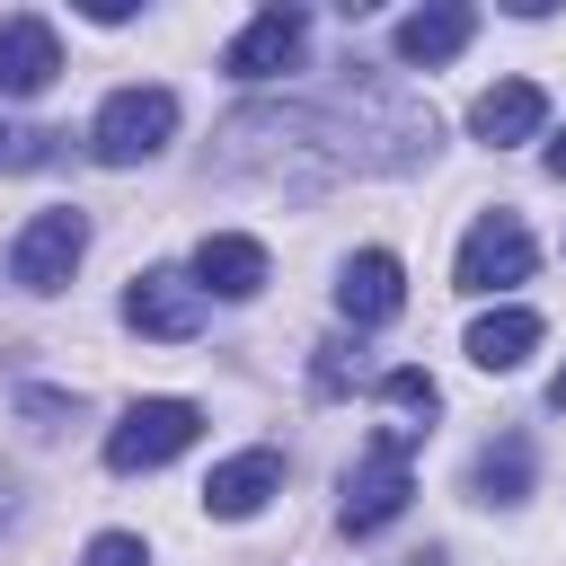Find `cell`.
<instances>
[{"label": "cell", "instance_id": "obj_1", "mask_svg": "<svg viewBox=\"0 0 566 566\" xmlns=\"http://www.w3.org/2000/svg\"><path fill=\"white\" fill-rule=\"evenodd\" d=\"M363 142L371 133L327 115V106H239L221 124V168H256V177H283V186H327L345 168H380Z\"/></svg>", "mask_w": 566, "mask_h": 566}, {"label": "cell", "instance_id": "obj_2", "mask_svg": "<svg viewBox=\"0 0 566 566\" xmlns=\"http://www.w3.org/2000/svg\"><path fill=\"white\" fill-rule=\"evenodd\" d=\"M407 451H416V424H380L371 442H363V460L345 469V531L354 539H371V531H389L398 513H407V495H416V478H407Z\"/></svg>", "mask_w": 566, "mask_h": 566}, {"label": "cell", "instance_id": "obj_3", "mask_svg": "<svg viewBox=\"0 0 566 566\" xmlns=\"http://www.w3.org/2000/svg\"><path fill=\"white\" fill-rule=\"evenodd\" d=\"M168 133H177V97L168 88H115L97 106V124H88V150L106 168H142V159L168 150Z\"/></svg>", "mask_w": 566, "mask_h": 566}, {"label": "cell", "instance_id": "obj_4", "mask_svg": "<svg viewBox=\"0 0 566 566\" xmlns=\"http://www.w3.org/2000/svg\"><path fill=\"white\" fill-rule=\"evenodd\" d=\"M195 433H203V416H195L186 398H133L124 424L106 433V469H124V478H133V469H168Z\"/></svg>", "mask_w": 566, "mask_h": 566}, {"label": "cell", "instance_id": "obj_5", "mask_svg": "<svg viewBox=\"0 0 566 566\" xmlns=\"http://www.w3.org/2000/svg\"><path fill=\"white\" fill-rule=\"evenodd\" d=\"M531 265H539V248H531L522 212H486V221L460 239L451 283H460V292H513V283H531Z\"/></svg>", "mask_w": 566, "mask_h": 566}, {"label": "cell", "instance_id": "obj_6", "mask_svg": "<svg viewBox=\"0 0 566 566\" xmlns=\"http://www.w3.org/2000/svg\"><path fill=\"white\" fill-rule=\"evenodd\" d=\"M124 327H142V336H159V345H186V336L203 327V283L177 274V265L133 274V292H124Z\"/></svg>", "mask_w": 566, "mask_h": 566}, {"label": "cell", "instance_id": "obj_7", "mask_svg": "<svg viewBox=\"0 0 566 566\" xmlns=\"http://www.w3.org/2000/svg\"><path fill=\"white\" fill-rule=\"evenodd\" d=\"M80 248H88V221L62 203V212H35L27 230H18V248H9V274L27 283V292H62L71 283V265H80Z\"/></svg>", "mask_w": 566, "mask_h": 566}, {"label": "cell", "instance_id": "obj_8", "mask_svg": "<svg viewBox=\"0 0 566 566\" xmlns=\"http://www.w3.org/2000/svg\"><path fill=\"white\" fill-rule=\"evenodd\" d=\"M301 44H310V18H301V9H256V18H248V27L230 35L221 71L256 88V80H283V71L301 62Z\"/></svg>", "mask_w": 566, "mask_h": 566}, {"label": "cell", "instance_id": "obj_9", "mask_svg": "<svg viewBox=\"0 0 566 566\" xmlns=\"http://www.w3.org/2000/svg\"><path fill=\"white\" fill-rule=\"evenodd\" d=\"M283 486V451H239V460H221L212 478H203V513L212 522H248V513H265V495Z\"/></svg>", "mask_w": 566, "mask_h": 566}, {"label": "cell", "instance_id": "obj_10", "mask_svg": "<svg viewBox=\"0 0 566 566\" xmlns=\"http://www.w3.org/2000/svg\"><path fill=\"white\" fill-rule=\"evenodd\" d=\"M398 301H407V274H398V256H389V248H363V256H345V274H336V310H345L354 327H380V318H398Z\"/></svg>", "mask_w": 566, "mask_h": 566}, {"label": "cell", "instance_id": "obj_11", "mask_svg": "<svg viewBox=\"0 0 566 566\" xmlns=\"http://www.w3.org/2000/svg\"><path fill=\"white\" fill-rule=\"evenodd\" d=\"M62 71V35L44 18H0V97H35Z\"/></svg>", "mask_w": 566, "mask_h": 566}, {"label": "cell", "instance_id": "obj_12", "mask_svg": "<svg viewBox=\"0 0 566 566\" xmlns=\"http://www.w3.org/2000/svg\"><path fill=\"white\" fill-rule=\"evenodd\" d=\"M469 35H478V9H460V0H433V9H407L389 44H398V62H407V71H433V62H451Z\"/></svg>", "mask_w": 566, "mask_h": 566}, {"label": "cell", "instance_id": "obj_13", "mask_svg": "<svg viewBox=\"0 0 566 566\" xmlns=\"http://www.w3.org/2000/svg\"><path fill=\"white\" fill-rule=\"evenodd\" d=\"M548 124V97L531 88V80H495L478 106H469V133L486 142V150H513V142H531Z\"/></svg>", "mask_w": 566, "mask_h": 566}, {"label": "cell", "instance_id": "obj_14", "mask_svg": "<svg viewBox=\"0 0 566 566\" xmlns=\"http://www.w3.org/2000/svg\"><path fill=\"white\" fill-rule=\"evenodd\" d=\"M195 283L221 292V301H256V292H265V248L239 239V230H212V239L195 248Z\"/></svg>", "mask_w": 566, "mask_h": 566}, {"label": "cell", "instance_id": "obj_15", "mask_svg": "<svg viewBox=\"0 0 566 566\" xmlns=\"http://www.w3.org/2000/svg\"><path fill=\"white\" fill-rule=\"evenodd\" d=\"M531 469H539V460H531V433H495V442L469 460V495H478V504H522V495H531Z\"/></svg>", "mask_w": 566, "mask_h": 566}, {"label": "cell", "instance_id": "obj_16", "mask_svg": "<svg viewBox=\"0 0 566 566\" xmlns=\"http://www.w3.org/2000/svg\"><path fill=\"white\" fill-rule=\"evenodd\" d=\"M531 345H539V318H531V310H486V318L469 327V363H478V371H522Z\"/></svg>", "mask_w": 566, "mask_h": 566}, {"label": "cell", "instance_id": "obj_17", "mask_svg": "<svg viewBox=\"0 0 566 566\" xmlns=\"http://www.w3.org/2000/svg\"><path fill=\"white\" fill-rule=\"evenodd\" d=\"M380 398H389L398 416H442V389H433V371H424V363H398V371H380Z\"/></svg>", "mask_w": 566, "mask_h": 566}, {"label": "cell", "instance_id": "obj_18", "mask_svg": "<svg viewBox=\"0 0 566 566\" xmlns=\"http://www.w3.org/2000/svg\"><path fill=\"white\" fill-rule=\"evenodd\" d=\"M18 416H27L35 433H62V424H80V398H71V389H27Z\"/></svg>", "mask_w": 566, "mask_h": 566}, {"label": "cell", "instance_id": "obj_19", "mask_svg": "<svg viewBox=\"0 0 566 566\" xmlns=\"http://www.w3.org/2000/svg\"><path fill=\"white\" fill-rule=\"evenodd\" d=\"M80 566H150V548H142L133 531H97V539L80 548Z\"/></svg>", "mask_w": 566, "mask_h": 566}, {"label": "cell", "instance_id": "obj_20", "mask_svg": "<svg viewBox=\"0 0 566 566\" xmlns=\"http://www.w3.org/2000/svg\"><path fill=\"white\" fill-rule=\"evenodd\" d=\"M310 380H318V398H345V389H354V345H318Z\"/></svg>", "mask_w": 566, "mask_h": 566}, {"label": "cell", "instance_id": "obj_21", "mask_svg": "<svg viewBox=\"0 0 566 566\" xmlns=\"http://www.w3.org/2000/svg\"><path fill=\"white\" fill-rule=\"evenodd\" d=\"M539 159H548V177H566V133H557V142H548Z\"/></svg>", "mask_w": 566, "mask_h": 566}, {"label": "cell", "instance_id": "obj_22", "mask_svg": "<svg viewBox=\"0 0 566 566\" xmlns=\"http://www.w3.org/2000/svg\"><path fill=\"white\" fill-rule=\"evenodd\" d=\"M548 407H566V371H557V380H548Z\"/></svg>", "mask_w": 566, "mask_h": 566}, {"label": "cell", "instance_id": "obj_23", "mask_svg": "<svg viewBox=\"0 0 566 566\" xmlns=\"http://www.w3.org/2000/svg\"><path fill=\"white\" fill-rule=\"evenodd\" d=\"M407 566H442V557H433V548H424V557H407Z\"/></svg>", "mask_w": 566, "mask_h": 566}, {"label": "cell", "instance_id": "obj_24", "mask_svg": "<svg viewBox=\"0 0 566 566\" xmlns=\"http://www.w3.org/2000/svg\"><path fill=\"white\" fill-rule=\"evenodd\" d=\"M0 150H9V133H0Z\"/></svg>", "mask_w": 566, "mask_h": 566}]
</instances>
